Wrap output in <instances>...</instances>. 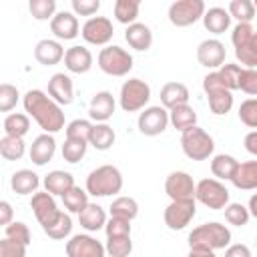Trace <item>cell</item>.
I'll return each instance as SVG.
<instances>
[{
  "label": "cell",
  "mask_w": 257,
  "mask_h": 257,
  "mask_svg": "<svg viewBox=\"0 0 257 257\" xmlns=\"http://www.w3.org/2000/svg\"><path fill=\"white\" fill-rule=\"evenodd\" d=\"M22 104L28 116L36 120V124L46 133L54 135L64 128V112L62 106H58L44 90L32 88L22 96Z\"/></svg>",
  "instance_id": "cell-1"
},
{
  "label": "cell",
  "mask_w": 257,
  "mask_h": 257,
  "mask_svg": "<svg viewBox=\"0 0 257 257\" xmlns=\"http://www.w3.org/2000/svg\"><path fill=\"white\" fill-rule=\"evenodd\" d=\"M227 245H231V231L227 225H221L217 221L203 223L189 233V249L217 251L225 249Z\"/></svg>",
  "instance_id": "cell-2"
},
{
  "label": "cell",
  "mask_w": 257,
  "mask_h": 257,
  "mask_svg": "<svg viewBox=\"0 0 257 257\" xmlns=\"http://www.w3.org/2000/svg\"><path fill=\"white\" fill-rule=\"evenodd\" d=\"M122 189V173L114 165H100L86 177V193L92 197H110L120 193Z\"/></svg>",
  "instance_id": "cell-3"
},
{
  "label": "cell",
  "mask_w": 257,
  "mask_h": 257,
  "mask_svg": "<svg viewBox=\"0 0 257 257\" xmlns=\"http://www.w3.org/2000/svg\"><path fill=\"white\" fill-rule=\"evenodd\" d=\"M231 42L235 46V56L241 62V68L257 66V32L251 24L237 22L231 32Z\"/></svg>",
  "instance_id": "cell-4"
},
{
  "label": "cell",
  "mask_w": 257,
  "mask_h": 257,
  "mask_svg": "<svg viewBox=\"0 0 257 257\" xmlns=\"http://www.w3.org/2000/svg\"><path fill=\"white\" fill-rule=\"evenodd\" d=\"M181 149L191 161H207L215 151V141L205 128L195 124L181 133Z\"/></svg>",
  "instance_id": "cell-5"
},
{
  "label": "cell",
  "mask_w": 257,
  "mask_h": 257,
  "mask_svg": "<svg viewBox=\"0 0 257 257\" xmlns=\"http://www.w3.org/2000/svg\"><path fill=\"white\" fill-rule=\"evenodd\" d=\"M98 68L108 76H126L133 70V54L116 44H108L98 52Z\"/></svg>",
  "instance_id": "cell-6"
},
{
  "label": "cell",
  "mask_w": 257,
  "mask_h": 257,
  "mask_svg": "<svg viewBox=\"0 0 257 257\" xmlns=\"http://www.w3.org/2000/svg\"><path fill=\"white\" fill-rule=\"evenodd\" d=\"M151 100V86L143 78H128L120 86L118 104L124 112H137L143 110Z\"/></svg>",
  "instance_id": "cell-7"
},
{
  "label": "cell",
  "mask_w": 257,
  "mask_h": 257,
  "mask_svg": "<svg viewBox=\"0 0 257 257\" xmlns=\"http://www.w3.org/2000/svg\"><path fill=\"white\" fill-rule=\"evenodd\" d=\"M203 90L207 94L209 108H211L213 114L221 116V114H227L233 108V92H229L223 86V82L219 80L217 70H211L209 74H205V78H203Z\"/></svg>",
  "instance_id": "cell-8"
},
{
  "label": "cell",
  "mask_w": 257,
  "mask_h": 257,
  "mask_svg": "<svg viewBox=\"0 0 257 257\" xmlns=\"http://www.w3.org/2000/svg\"><path fill=\"white\" fill-rule=\"evenodd\" d=\"M195 201H199L207 209L221 211L229 203V189L217 179H201L199 183H195Z\"/></svg>",
  "instance_id": "cell-9"
},
{
  "label": "cell",
  "mask_w": 257,
  "mask_h": 257,
  "mask_svg": "<svg viewBox=\"0 0 257 257\" xmlns=\"http://www.w3.org/2000/svg\"><path fill=\"white\" fill-rule=\"evenodd\" d=\"M207 6L203 0H177L169 6V22L177 28H187L199 22Z\"/></svg>",
  "instance_id": "cell-10"
},
{
  "label": "cell",
  "mask_w": 257,
  "mask_h": 257,
  "mask_svg": "<svg viewBox=\"0 0 257 257\" xmlns=\"http://www.w3.org/2000/svg\"><path fill=\"white\" fill-rule=\"evenodd\" d=\"M197 213V201L195 199H185V201H171L163 213L165 225L171 231H181L185 229Z\"/></svg>",
  "instance_id": "cell-11"
},
{
  "label": "cell",
  "mask_w": 257,
  "mask_h": 257,
  "mask_svg": "<svg viewBox=\"0 0 257 257\" xmlns=\"http://www.w3.org/2000/svg\"><path fill=\"white\" fill-rule=\"evenodd\" d=\"M112 34H114L112 22L106 16H92L80 28V36L94 46H108V42L112 40Z\"/></svg>",
  "instance_id": "cell-12"
},
{
  "label": "cell",
  "mask_w": 257,
  "mask_h": 257,
  "mask_svg": "<svg viewBox=\"0 0 257 257\" xmlns=\"http://www.w3.org/2000/svg\"><path fill=\"white\" fill-rule=\"evenodd\" d=\"M139 133L145 137H157L167 131L169 126V110L159 106H145L143 112L139 114Z\"/></svg>",
  "instance_id": "cell-13"
},
{
  "label": "cell",
  "mask_w": 257,
  "mask_h": 257,
  "mask_svg": "<svg viewBox=\"0 0 257 257\" xmlns=\"http://www.w3.org/2000/svg\"><path fill=\"white\" fill-rule=\"evenodd\" d=\"M66 257H104V245L92 237V235H86V233H78V235H72L68 241H66Z\"/></svg>",
  "instance_id": "cell-14"
},
{
  "label": "cell",
  "mask_w": 257,
  "mask_h": 257,
  "mask_svg": "<svg viewBox=\"0 0 257 257\" xmlns=\"http://www.w3.org/2000/svg\"><path fill=\"white\" fill-rule=\"evenodd\" d=\"M165 193L171 201L195 199V181L187 171H173L165 179Z\"/></svg>",
  "instance_id": "cell-15"
},
{
  "label": "cell",
  "mask_w": 257,
  "mask_h": 257,
  "mask_svg": "<svg viewBox=\"0 0 257 257\" xmlns=\"http://www.w3.org/2000/svg\"><path fill=\"white\" fill-rule=\"evenodd\" d=\"M30 209H32L36 221L40 223V227L50 225V223L58 217V213H60V209H58L54 197H52L50 193H46V191H36V193L32 195V199H30Z\"/></svg>",
  "instance_id": "cell-16"
},
{
  "label": "cell",
  "mask_w": 257,
  "mask_h": 257,
  "mask_svg": "<svg viewBox=\"0 0 257 257\" xmlns=\"http://www.w3.org/2000/svg\"><path fill=\"white\" fill-rule=\"evenodd\" d=\"M225 44L217 38H207L197 46V60L201 66L217 70L221 64H225Z\"/></svg>",
  "instance_id": "cell-17"
},
{
  "label": "cell",
  "mask_w": 257,
  "mask_h": 257,
  "mask_svg": "<svg viewBox=\"0 0 257 257\" xmlns=\"http://www.w3.org/2000/svg\"><path fill=\"white\" fill-rule=\"evenodd\" d=\"M58 106H68L74 100V84L72 78L64 72H56L48 80V92H46Z\"/></svg>",
  "instance_id": "cell-18"
},
{
  "label": "cell",
  "mask_w": 257,
  "mask_h": 257,
  "mask_svg": "<svg viewBox=\"0 0 257 257\" xmlns=\"http://www.w3.org/2000/svg\"><path fill=\"white\" fill-rule=\"evenodd\" d=\"M50 32L56 36V40H72L80 34L78 18L68 10L56 12L50 20Z\"/></svg>",
  "instance_id": "cell-19"
},
{
  "label": "cell",
  "mask_w": 257,
  "mask_h": 257,
  "mask_svg": "<svg viewBox=\"0 0 257 257\" xmlns=\"http://www.w3.org/2000/svg\"><path fill=\"white\" fill-rule=\"evenodd\" d=\"M64 66L68 72H74V74H84L92 68V52L86 48V46H70L64 50Z\"/></svg>",
  "instance_id": "cell-20"
},
{
  "label": "cell",
  "mask_w": 257,
  "mask_h": 257,
  "mask_svg": "<svg viewBox=\"0 0 257 257\" xmlns=\"http://www.w3.org/2000/svg\"><path fill=\"white\" fill-rule=\"evenodd\" d=\"M114 108H116V100L112 96V92L108 90H98L92 98H90V104H88V116L96 122H106L112 114H114Z\"/></svg>",
  "instance_id": "cell-21"
},
{
  "label": "cell",
  "mask_w": 257,
  "mask_h": 257,
  "mask_svg": "<svg viewBox=\"0 0 257 257\" xmlns=\"http://www.w3.org/2000/svg\"><path fill=\"white\" fill-rule=\"evenodd\" d=\"M54 153H56V141H54V137L42 133V135H38L32 141L30 151H28V157H30V161L36 167H44L48 161H52Z\"/></svg>",
  "instance_id": "cell-22"
},
{
  "label": "cell",
  "mask_w": 257,
  "mask_h": 257,
  "mask_svg": "<svg viewBox=\"0 0 257 257\" xmlns=\"http://www.w3.org/2000/svg\"><path fill=\"white\" fill-rule=\"evenodd\" d=\"M181 104H189V88H187V84L177 82V80L165 82L161 86V106L171 110V108L181 106Z\"/></svg>",
  "instance_id": "cell-23"
},
{
  "label": "cell",
  "mask_w": 257,
  "mask_h": 257,
  "mask_svg": "<svg viewBox=\"0 0 257 257\" xmlns=\"http://www.w3.org/2000/svg\"><path fill=\"white\" fill-rule=\"evenodd\" d=\"M34 58L44 66H54L64 58V48L58 40L44 38L34 46Z\"/></svg>",
  "instance_id": "cell-24"
},
{
  "label": "cell",
  "mask_w": 257,
  "mask_h": 257,
  "mask_svg": "<svg viewBox=\"0 0 257 257\" xmlns=\"http://www.w3.org/2000/svg\"><path fill=\"white\" fill-rule=\"evenodd\" d=\"M233 187L241 189V191H253L257 189V161H245V163H237L231 179Z\"/></svg>",
  "instance_id": "cell-25"
},
{
  "label": "cell",
  "mask_w": 257,
  "mask_h": 257,
  "mask_svg": "<svg viewBox=\"0 0 257 257\" xmlns=\"http://www.w3.org/2000/svg\"><path fill=\"white\" fill-rule=\"evenodd\" d=\"M124 40L128 42L131 48L139 50V52H145L153 46V32L147 24L143 22H133L126 26L124 30Z\"/></svg>",
  "instance_id": "cell-26"
},
{
  "label": "cell",
  "mask_w": 257,
  "mask_h": 257,
  "mask_svg": "<svg viewBox=\"0 0 257 257\" xmlns=\"http://www.w3.org/2000/svg\"><path fill=\"white\" fill-rule=\"evenodd\" d=\"M10 187L16 195H34L40 187V179L34 171L30 169H20L16 173H12L10 177Z\"/></svg>",
  "instance_id": "cell-27"
},
{
  "label": "cell",
  "mask_w": 257,
  "mask_h": 257,
  "mask_svg": "<svg viewBox=\"0 0 257 257\" xmlns=\"http://www.w3.org/2000/svg\"><path fill=\"white\" fill-rule=\"evenodd\" d=\"M42 185H44V191L50 193L52 197H62L70 187H74V177L68 171L56 169V171H50L44 177Z\"/></svg>",
  "instance_id": "cell-28"
},
{
  "label": "cell",
  "mask_w": 257,
  "mask_h": 257,
  "mask_svg": "<svg viewBox=\"0 0 257 257\" xmlns=\"http://www.w3.org/2000/svg\"><path fill=\"white\" fill-rule=\"evenodd\" d=\"M78 223L82 229H86L88 233H96L98 229H104L106 223V213L100 205L96 203H88L80 213H78Z\"/></svg>",
  "instance_id": "cell-29"
},
{
  "label": "cell",
  "mask_w": 257,
  "mask_h": 257,
  "mask_svg": "<svg viewBox=\"0 0 257 257\" xmlns=\"http://www.w3.org/2000/svg\"><path fill=\"white\" fill-rule=\"evenodd\" d=\"M201 20H203V26H205L209 32H213V34H223V32H227L229 26H231V16H229V12H227L225 8H221V6L207 8Z\"/></svg>",
  "instance_id": "cell-30"
},
{
  "label": "cell",
  "mask_w": 257,
  "mask_h": 257,
  "mask_svg": "<svg viewBox=\"0 0 257 257\" xmlns=\"http://www.w3.org/2000/svg\"><path fill=\"white\" fill-rule=\"evenodd\" d=\"M114 128L106 122H94L90 126V135H88V145L94 147L96 151H108L114 145Z\"/></svg>",
  "instance_id": "cell-31"
},
{
  "label": "cell",
  "mask_w": 257,
  "mask_h": 257,
  "mask_svg": "<svg viewBox=\"0 0 257 257\" xmlns=\"http://www.w3.org/2000/svg\"><path fill=\"white\" fill-rule=\"evenodd\" d=\"M169 122L177 128V131H187L191 126L197 124V112L191 104H181V106H175L169 110Z\"/></svg>",
  "instance_id": "cell-32"
},
{
  "label": "cell",
  "mask_w": 257,
  "mask_h": 257,
  "mask_svg": "<svg viewBox=\"0 0 257 257\" xmlns=\"http://www.w3.org/2000/svg\"><path fill=\"white\" fill-rule=\"evenodd\" d=\"M30 131V116L26 112H10L4 118V133L6 137L24 139V135Z\"/></svg>",
  "instance_id": "cell-33"
},
{
  "label": "cell",
  "mask_w": 257,
  "mask_h": 257,
  "mask_svg": "<svg viewBox=\"0 0 257 257\" xmlns=\"http://www.w3.org/2000/svg\"><path fill=\"white\" fill-rule=\"evenodd\" d=\"M237 163L239 161L233 155H225V153L215 155L211 159V173H213V177L217 181H229L233 171H235V167H237Z\"/></svg>",
  "instance_id": "cell-34"
},
{
  "label": "cell",
  "mask_w": 257,
  "mask_h": 257,
  "mask_svg": "<svg viewBox=\"0 0 257 257\" xmlns=\"http://www.w3.org/2000/svg\"><path fill=\"white\" fill-rule=\"evenodd\" d=\"M42 231H44L50 239L62 241V239L70 237V233H72V219H70V215H68V213L60 211V213H58V217H56L50 225L42 227Z\"/></svg>",
  "instance_id": "cell-35"
},
{
  "label": "cell",
  "mask_w": 257,
  "mask_h": 257,
  "mask_svg": "<svg viewBox=\"0 0 257 257\" xmlns=\"http://www.w3.org/2000/svg\"><path fill=\"white\" fill-rule=\"evenodd\" d=\"M108 209H110V217H120L126 221H133L139 215V203L133 197H124V195L116 197Z\"/></svg>",
  "instance_id": "cell-36"
},
{
  "label": "cell",
  "mask_w": 257,
  "mask_h": 257,
  "mask_svg": "<svg viewBox=\"0 0 257 257\" xmlns=\"http://www.w3.org/2000/svg\"><path fill=\"white\" fill-rule=\"evenodd\" d=\"M139 10H141V2L139 0H116L114 2V18L116 22L120 24H133L137 22V16H139Z\"/></svg>",
  "instance_id": "cell-37"
},
{
  "label": "cell",
  "mask_w": 257,
  "mask_h": 257,
  "mask_svg": "<svg viewBox=\"0 0 257 257\" xmlns=\"http://www.w3.org/2000/svg\"><path fill=\"white\" fill-rule=\"evenodd\" d=\"M62 205H64V209L68 211V213H80L86 205H88V193L84 191V189H80L78 185H74V187H70L64 195H62Z\"/></svg>",
  "instance_id": "cell-38"
},
{
  "label": "cell",
  "mask_w": 257,
  "mask_h": 257,
  "mask_svg": "<svg viewBox=\"0 0 257 257\" xmlns=\"http://www.w3.org/2000/svg\"><path fill=\"white\" fill-rule=\"evenodd\" d=\"M227 12L237 22L251 24V20L255 18V4L251 0H231L227 6Z\"/></svg>",
  "instance_id": "cell-39"
},
{
  "label": "cell",
  "mask_w": 257,
  "mask_h": 257,
  "mask_svg": "<svg viewBox=\"0 0 257 257\" xmlns=\"http://www.w3.org/2000/svg\"><path fill=\"white\" fill-rule=\"evenodd\" d=\"M26 153V145L24 139H16V137H2L0 139V155L6 161H20Z\"/></svg>",
  "instance_id": "cell-40"
},
{
  "label": "cell",
  "mask_w": 257,
  "mask_h": 257,
  "mask_svg": "<svg viewBox=\"0 0 257 257\" xmlns=\"http://www.w3.org/2000/svg\"><path fill=\"white\" fill-rule=\"evenodd\" d=\"M104 253H106L108 257H128V255L133 253V241H131V235H122V237H106Z\"/></svg>",
  "instance_id": "cell-41"
},
{
  "label": "cell",
  "mask_w": 257,
  "mask_h": 257,
  "mask_svg": "<svg viewBox=\"0 0 257 257\" xmlns=\"http://www.w3.org/2000/svg\"><path fill=\"white\" fill-rule=\"evenodd\" d=\"M217 74H219V80L223 82V86L233 92V90H239V76H241V66L239 64H231V62H225L217 68Z\"/></svg>",
  "instance_id": "cell-42"
},
{
  "label": "cell",
  "mask_w": 257,
  "mask_h": 257,
  "mask_svg": "<svg viewBox=\"0 0 257 257\" xmlns=\"http://www.w3.org/2000/svg\"><path fill=\"white\" fill-rule=\"evenodd\" d=\"M223 211H225V221L233 227H245L251 219L247 207L241 205V203H227Z\"/></svg>",
  "instance_id": "cell-43"
},
{
  "label": "cell",
  "mask_w": 257,
  "mask_h": 257,
  "mask_svg": "<svg viewBox=\"0 0 257 257\" xmlns=\"http://www.w3.org/2000/svg\"><path fill=\"white\" fill-rule=\"evenodd\" d=\"M90 126H92L90 120H86V118H74V120H70V122L66 124L64 135H66V139H70V141H82V143H88Z\"/></svg>",
  "instance_id": "cell-44"
},
{
  "label": "cell",
  "mask_w": 257,
  "mask_h": 257,
  "mask_svg": "<svg viewBox=\"0 0 257 257\" xmlns=\"http://www.w3.org/2000/svg\"><path fill=\"white\" fill-rule=\"evenodd\" d=\"M28 10L36 20H52L56 14V0H30Z\"/></svg>",
  "instance_id": "cell-45"
},
{
  "label": "cell",
  "mask_w": 257,
  "mask_h": 257,
  "mask_svg": "<svg viewBox=\"0 0 257 257\" xmlns=\"http://www.w3.org/2000/svg\"><path fill=\"white\" fill-rule=\"evenodd\" d=\"M20 100V92L14 84L2 82L0 84V112H10Z\"/></svg>",
  "instance_id": "cell-46"
},
{
  "label": "cell",
  "mask_w": 257,
  "mask_h": 257,
  "mask_svg": "<svg viewBox=\"0 0 257 257\" xmlns=\"http://www.w3.org/2000/svg\"><path fill=\"white\" fill-rule=\"evenodd\" d=\"M86 149H88V143L66 139L64 145H62V159H64L66 163H78L80 159H84Z\"/></svg>",
  "instance_id": "cell-47"
},
{
  "label": "cell",
  "mask_w": 257,
  "mask_h": 257,
  "mask_svg": "<svg viewBox=\"0 0 257 257\" xmlns=\"http://www.w3.org/2000/svg\"><path fill=\"white\" fill-rule=\"evenodd\" d=\"M239 120L249 128H257V98H247L241 102Z\"/></svg>",
  "instance_id": "cell-48"
},
{
  "label": "cell",
  "mask_w": 257,
  "mask_h": 257,
  "mask_svg": "<svg viewBox=\"0 0 257 257\" xmlns=\"http://www.w3.org/2000/svg\"><path fill=\"white\" fill-rule=\"evenodd\" d=\"M6 237L12 239V241L22 243L24 247L30 245V229L22 221H12L10 225H6Z\"/></svg>",
  "instance_id": "cell-49"
},
{
  "label": "cell",
  "mask_w": 257,
  "mask_h": 257,
  "mask_svg": "<svg viewBox=\"0 0 257 257\" xmlns=\"http://www.w3.org/2000/svg\"><path fill=\"white\" fill-rule=\"evenodd\" d=\"M104 233L106 237H122V235H131V221L120 219V217H110L104 223Z\"/></svg>",
  "instance_id": "cell-50"
},
{
  "label": "cell",
  "mask_w": 257,
  "mask_h": 257,
  "mask_svg": "<svg viewBox=\"0 0 257 257\" xmlns=\"http://www.w3.org/2000/svg\"><path fill=\"white\" fill-rule=\"evenodd\" d=\"M239 88L245 94H249V96H255L257 94V70L255 68H241Z\"/></svg>",
  "instance_id": "cell-51"
},
{
  "label": "cell",
  "mask_w": 257,
  "mask_h": 257,
  "mask_svg": "<svg viewBox=\"0 0 257 257\" xmlns=\"http://www.w3.org/2000/svg\"><path fill=\"white\" fill-rule=\"evenodd\" d=\"M72 14L74 16H94L100 10V0H72Z\"/></svg>",
  "instance_id": "cell-52"
},
{
  "label": "cell",
  "mask_w": 257,
  "mask_h": 257,
  "mask_svg": "<svg viewBox=\"0 0 257 257\" xmlns=\"http://www.w3.org/2000/svg\"><path fill=\"white\" fill-rule=\"evenodd\" d=\"M0 257H26V247L8 237L0 239Z\"/></svg>",
  "instance_id": "cell-53"
},
{
  "label": "cell",
  "mask_w": 257,
  "mask_h": 257,
  "mask_svg": "<svg viewBox=\"0 0 257 257\" xmlns=\"http://www.w3.org/2000/svg\"><path fill=\"white\" fill-rule=\"evenodd\" d=\"M225 257H253V255L245 243H233L225 247Z\"/></svg>",
  "instance_id": "cell-54"
},
{
  "label": "cell",
  "mask_w": 257,
  "mask_h": 257,
  "mask_svg": "<svg viewBox=\"0 0 257 257\" xmlns=\"http://www.w3.org/2000/svg\"><path fill=\"white\" fill-rule=\"evenodd\" d=\"M14 221V209H12V205L8 203V201H4V199H0V225H10Z\"/></svg>",
  "instance_id": "cell-55"
},
{
  "label": "cell",
  "mask_w": 257,
  "mask_h": 257,
  "mask_svg": "<svg viewBox=\"0 0 257 257\" xmlns=\"http://www.w3.org/2000/svg\"><path fill=\"white\" fill-rule=\"evenodd\" d=\"M245 149L249 155L257 157V131H251L245 135Z\"/></svg>",
  "instance_id": "cell-56"
},
{
  "label": "cell",
  "mask_w": 257,
  "mask_h": 257,
  "mask_svg": "<svg viewBox=\"0 0 257 257\" xmlns=\"http://www.w3.org/2000/svg\"><path fill=\"white\" fill-rule=\"evenodd\" d=\"M187 257H217L215 251H201V249H189Z\"/></svg>",
  "instance_id": "cell-57"
},
{
  "label": "cell",
  "mask_w": 257,
  "mask_h": 257,
  "mask_svg": "<svg viewBox=\"0 0 257 257\" xmlns=\"http://www.w3.org/2000/svg\"><path fill=\"white\" fill-rule=\"evenodd\" d=\"M255 207H257V197L253 195V197L249 199V207H247V211H249L251 217H257V209H255Z\"/></svg>",
  "instance_id": "cell-58"
}]
</instances>
